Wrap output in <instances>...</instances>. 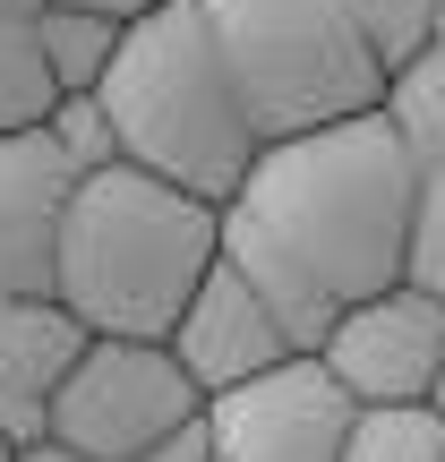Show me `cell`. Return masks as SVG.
I'll return each instance as SVG.
<instances>
[{
	"label": "cell",
	"mask_w": 445,
	"mask_h": 462,
	"mask_svg": "<svg viewBox=\"0 0 445 462\" xmlns=\"http://www.w3.org/2000/svg\"><path fill=\"white\" fill-rule=\"evenodd\" d=\"M420 163L385 112L265 146L223 206V265L283 317L300 351H326L334 317L412 274Z\"/></svg>",
	"instance_id": "obj_1"
},
{
	"label": "cell",
	"mask_w": 445,
	"mask_h": 462,
	"mask_svg": "<svg viewBox=\"0 0 445 462\" xmlns=\"http://www.w3.org/2000/svg\"><path fill=\"white\" fill-rule=\"evenodd\" d=\"M223 265V206L112 163L78 189L60 231V300L95 343H172L198 282Z\"/></svg>",
	"instance_id": "obj_2"
},
{
	"label": "cell",
	"mask_w": 445,
	"mask_h": 462,
	"mask_svg": "<svg viewBox=\"0 0 445 462\" xmlns=\"http://www.w3.org/2000/svg\"><path fill=\"white\" fill-rule=\"evenodd\" d=\"M95 103L112 120L120 163L154 171L206 206H231L265 154L198 0H163V9L129 17V43H120L112 78L95 86Z\"/></svg>",
	"instance_id": "obj_3"
},
{
	"label": "cell",
	"mask_w": 445,
	"mask_h": 462,
	"mask_svg": "<svg viewBox=\"0 0 445 462\" xmlns=\"http://www.w3.org/2000/svg\"><path fill=\"white\" fill-rule=\"evenodd\" d=\"M198 9L248 103L257 146H292L334 120L385 112V95H394L351 0H198Z\"/></svg>",
	"instance_id": "obj_4"
},
{
	"label": "cell",
	"mask_w": 445,
	"mask_h": 462,
	"mask_svg": "<svg viewBox=\"0 0 445 462\" xmlns=\"http://www.w3.org/2000/svg\"><path fill=\"white\" fill-rule=\"evenodd\" d=\"M198 420L206 394L172 360V343H86L78 377L51 402V446L78 462H137L146 446L198 429Z\"/></svg>",
	"instance_id": "obj_5"
},
{
	"label": "cell",
	"mask_w": 445,
	"mask_h": 462,
	"mask_svg": "<svg viewBox=\"0 0 445 462\" xmlns=\"http://www.w3.org/2000/svg\"><path fill=\"white\" fill-rule=\"evenodd\" d=\"M206 429H215V462H343L351 429H360V402L343 394V377L317 351H300L274 377L215 394Z\"/></svg>",
	"instance_id": "obj_6"
},
{
	"label": "cell",
	"mask_w": 445,
	"mask_h": 462,
	"mask_svg": "<svg viewBox=\"0 0 445 462\" xmlns=\"http://www.w3.org/2000/svg\"><path fill=\"white\" fill-rule=\"evenodd\" d=\"M317 360L343 377V394L360 411H394V402H437L445 377V300H429L420 282L360 300V309L334 317L326 351Z\"/></svg>",
	"instance_id": "obj_7"
},
{
	"label": "cell",
	"mask_w": 445,
	"mask_h": 462,
	"mask_svg": "<svg viewBox=\"0 0 445 462\" xmlns=\"http://www.w3.org/2000/svg\"><path fill=\"white\" fill-rule=\"evenodd\" d=\"M78 189L86 171L51 137V120L0 137V300H43L60 282V231Z\"/></svg>",
	"instance_id": "obj_8"
},
{
	"label": "cell",
	"mask_w": 445,
	"mask_h": 462,
	"mask_svg": "<svg viewBox=\"0 0 445 462\" xmlns=\"http://www.w3.org/2000/svg\"><path fill=\"white\" fill-rule=\"evenodd\" d=\"M172 360H181L189 385L215 402V394H240V385L274 377L283 360H300V343L283 334V317L265 309L231 265H215V274L198 282V300L181 309V326H172Z\"/></svg>",
	"instance_id": "obj_9"
},
{
	"label": "cell",
	"mask_w": 445,
	"mask_h": 462,
	"mask_svg": "<svg viewBox=\"0 0 445 462\" xmlns=\"http://www.w3.org/2000/svg\"><path fill=\"white\" fill-rule=\"evenodd\" d=\"M95 334L60 309V300H0V429L17 446H51V402L78 377Z\"/></svg>",
	"instance_id": "obj_10"
},
{
	"label": "cell",
	"mask_w": 445,
	"mask_h": 462,
	"mask_svg": "<svg viewBox=\"0 0 445 462\" xmlns=\"http://www.w3.org/2000/svg\"><path fill=\"white\" fill-rule=\"evenodd\" d=\"M43 17L51 0H0V137L43 129L60 112V86H51V60H43Z\"/></svg>",
	"instance_id": "obj_11"
},
{
	"label": "cell",
	"mask_w": 445,
	"mask_h": 462,
	"mask_svg": "<svg viewBox=\"0 0 445 462\" xmlns=\"http://www.w3.org/2000/svg\"><path fill=\"white\" fill-rule=\"evenodd\" d=\"M120 43H129V17H103V9H51L43 17V60H51V86L69 95H95L112 78Z\"/></svg>",
	"instance_id": "obj_12"
},
{
	"label": "cell",
	"mask_w": 445,
	"mask_h": 462,
	"mask_svg": "<svg viewBox=\"0 0 445 462\" xmlns=\"http://www.w3.org/2000/svg\"><path fill=\"white\" fill-rule=\"evenodd\" d=\"M343 462H445V411L437 402H394V411H360Z\"/></svg>",
	"instance_id": "obj_13"
},
{
	"label": "cell",
	"mask_w": 445,
	"mask_h": 462,
	"mask_svg": "<svg viewBox=\"0 0 445 462\" xmlns=\"http://www.w3.org/2000/svg\"><path fill=\"white\" fill-rule=\"evenodd\" d=\"M385 120L403 129L420 171H445V51H429L420 69H403L394 95H385Z\"/></svg>",
	"instance_id": "obj_14"
},
{
	"label": "cell",
	"mask_w": 445,
	"mask_h": 462,
	"mask_svg": "<svg viewBox=\"0 0 445 462\" xmlns=\"http://www.w3.org/2000/svg\"><path fill=\"white\" fill-rule=\"evenodd\" d=\"M351 17H360L368 51L385 60V78H403V69H420V60L437 51L445 0H351Z\"/></svg>",
	"instance_id": "obj_15"
},
{
	"label": "cell",
	"mask_w": 445,
	"mask_h": 462,
	"mask_svg": "<svg viewBox=\"0 0 445 462\" xmlns=\"http://www.w3.org/2000/svg\"><path fill=\"white\" fill-rule=\"evenodd\" d=\"M429 300H445V171H420V223H412V274Z\"/></svg>",
	"instance_id": "obj_16"
},
{
	"label": "cell",
	"mask_w": 445,
	"mask_h": 462,
	"mask_svg": "<svg viewBox=\"0 0 445 462\" xmlns=\"http://www.w3.org/2000/svg\"><path fill=\"white\" fill-rule=\"evenodd\" d=\"M137 462H215V429L198 420V429H181V437H163V446H146Z\"/></svg>",
	"instance_id": "obj_17"
},
{
	"label": "cell",
	"mask_w": 445,
	"mask_h": 462,
	"mask_svg": "<svg viewBox=\"0 0 445 462\" xmlns=\"http://www.w3.org/2000/svg\"><path fill=\"white\" fill-rule=\"evenodd\" d=\"M51 9H103V17H146V9H163V0H51Z\"/></svg>",
	"instance_id": "obj_18"
},
{
	"label": "cell",
	"mask_w": 445,
	"mask_h": 462,
	"mask_svg": "<svg viewBox=\"0 0 445 462\" xmlns=\"http://www.w3.org/2000/svg\"><path fill=\"white\" fill-rule=\"evenodd\" d=\"M26 462H78V454H60V446H26Z\"/></svg>",
	"instance_id": "obj_19"
},
{
	"label": "cell",
	"mask_w": 445,
	"mask_h": 462,
	"mask_svg": "<svg viewBox=\"0 0 445 462\" xmlns=\"http://www.w3.org/2000/svg\"><path fill=\"white\" fill-rule=\"evenodd\" d=\"M0 462H26V446H17V437H9V429H0Z\"/></svg>",
	"instance_id": "obj_20"
},
{
	"label": "cell",
	"mask_w": 445,
	"mask_h": 462,
	"mask_svg": "<svg viewBox=\"0 0 445 462\" xmlns=\"http://www.w3.org/2000/svg\"><path fill=\"white\" fill-rule=\"evenodd\" d=\"M437 411H445V377H437Z\"/></svg>",
	"instance_id": "obj_21"
},
{
	"label": "cell",
	"mask_w": 445,
	"mask_h": 462,
	"mask_svg": "<svg viewBox=\"0 0 445 462\" xmlns=\"http://www.w3.org/2000/svg\"><path fill=\"white\" fill-rule=\"evenodd\" d=\"M437 51H445V17H437Z\"/></svg>",
	"instance_id": "obj_22"
}]
</instances>
